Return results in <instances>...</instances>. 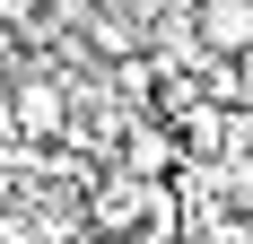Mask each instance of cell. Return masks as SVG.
I'll return each mask as SVG.
<instances>
[{
	"label": "cell",
	"mask_w": 253,
	"mask_h": 244,
	"mask_svg": "<svg viewBox=\"0 0 253 244\" xmlns=\"http://www.w3.org/2000/svg\"><path fill=\"white\" fill-rule=\"evenodd\" d=\"M227 79H236V105H253V44L227 52Z\"/></svg>",
	"instance_id": "cell-5"
},
{
	"label": "cell",
	"mask_w": 253,
	"mask_h": 244,
	"mask_svg": "<svg viewBox=\"0 0 253 244\" xmlns=\"http://www.w3.org/2000/svg\"><path fill=\"white\" fill-rule=\"evenodd\" d=\"M183 18H192V44H201V52H236V44H253V0H192Z\"/></svg>",
	"instance_id": "cell-3"
},
{
	"label": "cell",
	"mask_w": 253,
	"mask_h": 244,
	"mask_svg": "<svg viewBox=\"0 0 253 244\" xmlns=\"http://www.w3.org/2000/svg\"><path fill=\"white\" fill-rule=\"evenodd\" d=\"M166 166H175V131H166V122H140V131L123 140V174H149L157 183Z\"/></svg>",
	"instance_id": "cell-4"
},
{
	"label": "cell",
	"mask_w": 253,
	"mask_h": 244,
	"mask_svg": "<svg viewBox=\"0 0 253 244\" xmlns=\"http://www.w3.org/2000/svg\"><path fill=\"white\" fill-rule=\"evenodd\" d=\"M9 122H18L26 140H61V131H70V87L44 79V70L9 79Z\"/></svg>",
	"instance_id": "cell-1"
},
{
	"label": "cell",
	"mask_w": 253,
	"mask_h": 244,
	"mask_svg": "<svg viewBox=\"0 0 253 244\" xmlns=\"http://www.w3.org/2000/svg\"><path fill=\"white\" fill-rule=\"evenodd\" d=\"M9 52H18V26H9V18H0V70H9Z\"/></svg>",
	"instance_id": "cell-7"
},
{
	"label": "cell",
	"mask_w": 253,
	"mask_h": 244,
	"mask_svg": "<svg viewBox=\"0 0 253 244\" xmlns=\"http://www.w3.org/2000/svg\"><path fill=\"white\" fill-rule=\"evenodd\" d=\"M0 18H9V26H35V0H0Z\"/></svg>",
	"instance_id": "cell-6"
},
{
	"label": "cell",
	"mask_w": 253,
	"mask_h": 244,
	"mask_svg": "<svg viewBox=\"0 0 253 244\" xmlns=\"http://www.w3.org/2000/svg\"><path fill=\"white\" fill-rule=\"evenodd\" d=\"M131 227H166V201L149 174H114L96 192V236H131Z\"/></svg>",
	"instance_id": "cell-2"
},
{
	"label": "cell",
	"mask_w": 253,
	"mask_h": 244,
	"mask_svg": "<svg viewBox=\"0 0 253 244\" xmlns=\"http://www.w3.org/2000/svg\"><path fill=\"white\" fill-rule=\"evenodd\" d=\"M87 244H123V236H87Z\"/></svg>",
	"instance_id": "cell-8"
}]
</instances>
